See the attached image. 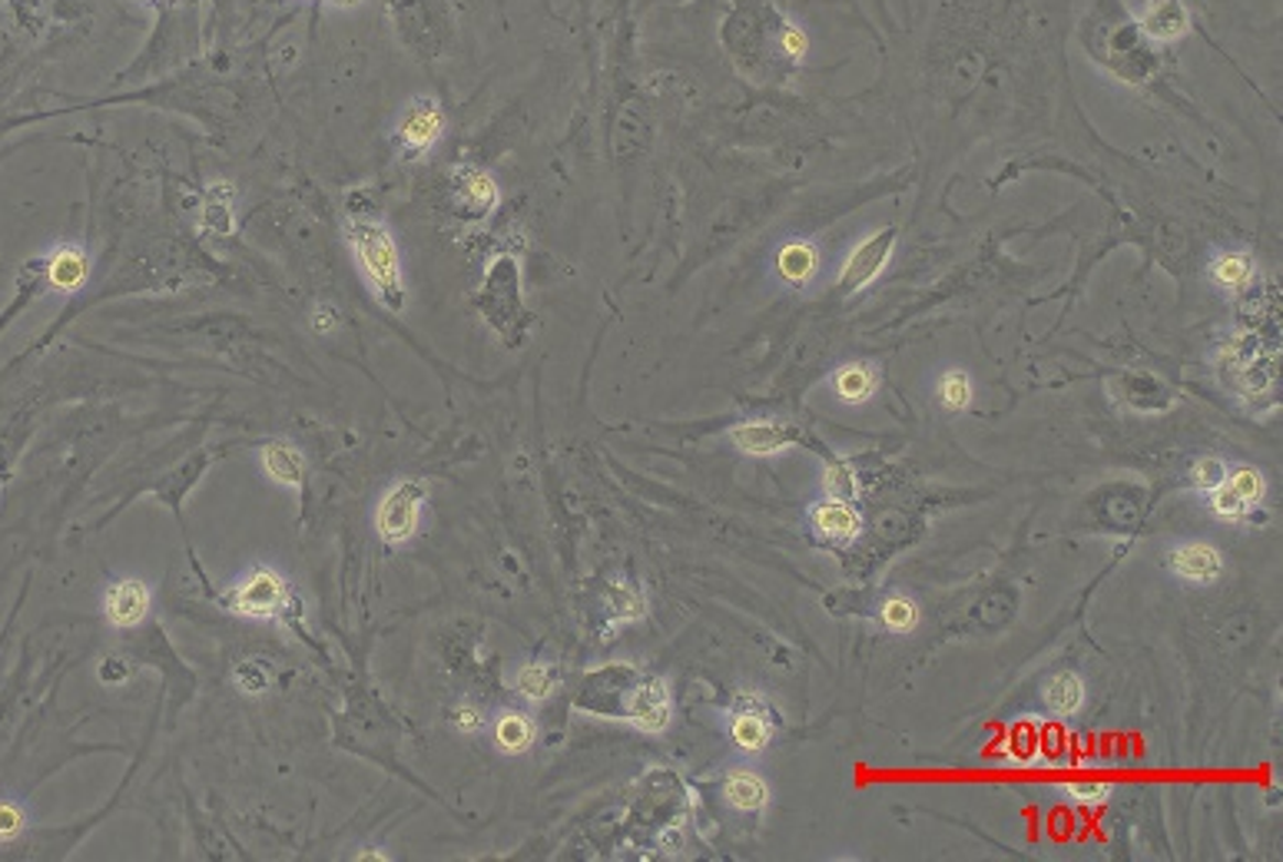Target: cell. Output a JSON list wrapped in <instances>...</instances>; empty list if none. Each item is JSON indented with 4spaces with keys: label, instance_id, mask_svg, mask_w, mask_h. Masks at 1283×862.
I'll return each mask as SVG.
<instances>
[{
    "label": "cell",
    "instance_id": "f546056e",
    "mask_svg": "<svg viewBox=\"0 0 1283 862\" xmlns=\"http://www.w3.org/2000/svg\"><path fill=\"white\" fill-rule=\"evenodd\" d=\"M1227 472H1230V465H1227V462H1220V459L1207 455V459H1197V465H1194L1190 478H1194V488H1197V492L1210 495V492H1217L1220 485H1227Z\"/></svg>",
    "mask_w": 1283,
    "mask_h": 862
},
{
    "label": "cell",
    "instance_id": "52a82bcc",
    "mask_svg": "<svg viewBox=\"0 0 1283 862\" xmlns=\"http://www.w3.org/2000/svg\"><path fill=\"white\" fill-rule=\"evenodd\" d=\"M893 249H896V229H883V233L863 239L860 246H855V249L849 252V259H845V266H842V272H839V285H842L845 292H860V289H866V285L886 269Z\"/></svg>",
    "mask_w": 1283,
    "mask_h": 862
},
{
    "label": "cell",
    "instance_id": "ba28073f",
    "mask_svg": "<svg viewBox=\"0 0 1283 862\" xmlns=\"http://www.w3.org/2000/svg\"><path fill=\"white\" fill-rule=\"evenodd\" d=\"M766 703L756 693H743L726 713V733L743 753H763L773 743V720H766Z\"/></svg>",
    "mask_w": 1283,
    "mask_h": 862
},
{
    "label": "cell",
    "instance_id": "d4e9b609",
    "mask_svg": "<svg viewBox=\"0 0 1283 862\" xmlns=\"http://www.w3.org/2000/svg\"><path fill=\"white\" fill-rule=\"evenodd\" d=\"M936 395H939V401H942L946 411H966V408L972 405V395H975L972 375H969L966 368H949V371H942L939 381H936Z\"/></svg>",
    "mask_w": 1283,
    "mask_h": 862
},
{
    "label": "cell",
    "instance_id": "7402d4cb",
    "mask_svg": "<svg viewBox=\"0 0 1283 862\" xmlns=\"http://www.w3.org/2000/svg\"><path fill=\"white\" fill-rule=\"evenodd\" d=\"M776 269H779V276H783L786 282L802 285V282H809L812 272H816V249H812L809 243H802V239L786 243V246L779 249V256H776Z\"/></svg>",
    "mask_w": 1283,
    "mask_h": 862
},
{
    "label": "cell",
    "instance_id": "2e32d148",
    "mask_svg": "<svg viewBox=\"0 0 1283 862\" xmlns=\"http://www.w3.org/2000/svg\"><path fill=\"white\" fill-rule=\"evenodd\" d=\"M832 388L842 401L849 405H863L876 395L880 388V371L873 362H849V365H839L835 375H832Z\"/></svg>",
    "mask_w": 1283,
    "mask_h": 862
},
{
    "label": "cell",
    "instance_id": "4fadbf2b",
    "mask_svg": "<svg viewBox=\"0 0 1283 862\" xmlns=\"http://www.w3.org/2000/svg\"><path fill=\"white\" fill-rule=\"evenodd\" d=\"M723 799L736 812H763L769 802V783L759 773L736 766L723 776Z\"/></svg>",
    "mask_w": 1283,
    "mask_h": 862
},
{
    "label": "cell",
    "instance_id": "7c38bea8",
    "mask_svg": "<svg viewBox=\"0 0 1283 862\" xmlns=\"http://www.w3.org/2000/svg\"><path fill=\"white\" fill-rule=\"evenodd\" d=\"M455 196H459V206L468 209L472 216H488L502 203V193H498L495 180L485 170L468 166V163L455 170Z\"/></svg>",
    "mask_w": 1283,
    "mask_h": 862
},
{
    "label": "cell",
    "instance_id": "74e56055",
    "mask_svg": "<svg viewBox=\"0 0 1283 862\" xmlns=\"http://www.w3.org/2000/svg\"><path fill=\"white\" fill-rule=\"evenodd\" d=\"M328 4H335V8H355V4H362V0H328Z\"/></svg>",
    "mask_w": 1283,
    "mask_h": 862
},
{
    "label": "cell",
    "instance_id": "5bb4252c",
    "mask_svg": "<svg viewBox=\"0 0 1283 862\" xmlns=\"http://www.w3.org/2000/svg\"><path fill=\"white\" fill-rule=\"evenodd\" d=\"M259 462H262V472L276 485L292 488V492L302 488V482H305V455L292 442H269V445H262Z\"/></svg>",
    "mask_w": 1283,
    "mask_h": 862
},
{
    "label": "cell",
    "instance_id": "d590c367",
    "mask_svg": "<svg viewBox=\"0 0 1283 862\" xmlns=\"http://www.w3.org/2000/svg\"><path fill=\"white\" fill-rule=\"evenodd\" d=\"M127 674H130V664L123 657H107L104 667H100V680L104 683H120V680H127Z\"/></svg>",
    "mask_w": 1283,
    "mask_h": 862
},
{
    "label": "cell",
    "instance_id": "d6986e66",
    "mask_svg": "<svg viewBox=\"0 0 1283 862\" xmlns=\"http://www.w3.org/2000/svg\"><path fill=\"white\" fill-rule=\"evenodd\" d=\"M90 276V262L77 246H61L47 262V279L57 292H77Z\"/></svg>",
    "mask_w": 1283,
    "mask_h": 862
},
{
    "label": "cell",
    "instance_id": "836d02e7",
    "mask_svg": "<svg viewBox=\"0 0 1283 862\" xmlns=\"http://www.w3.org/2000/svg\"><path fill=\"white\" fill-rule=\"evenodd\" d=\"M338 325H342V315H338L335 305L319 302V305L312 309V332H315V335H332Z\"/></svg>",
    "mask_w": 1283,
    "mask_h": 862
},
{
    "label": "cell",
    "instance_id": "8fae6325",
    "mask_svg": "<svg viewBox=\"0 0 1283 862\" xmlns=\"http://www.w3.org/2000/svg\"><path fill=\"white\" fill-rule=\"evenodd\" d=\"M809 525L819 538L832 541V545H852L855 538L863 535V515L852 502H839V498H826L819 505H812L809 511Z\"/></svg>",
    "mask_w": 1283,
    "mask_h": 862
},
{
    "label": "cell",
    "instance_id": "f1b7e54d",
    "mask_svg": "<svg viewBox=\"0 0 1283 862\" xmlns=\"http://www.w3.org/2000/svg\"><path fill=\"white\" fill-rule=\"evenodd\" d=\"M822 488L829 498L839 502H855V495H860V482H855V472L845 462H829L822 468Z\"/></svg>",
    "mask_w": 1283,
    "mask_h": 862
},
{
    "label": "cell",
    "instance_id": "9c48e42d",
    "mask_svg": "<svg viewBox=\"0 0 1283 862\" xmlns=\"http://www.w3.org/2000/svg\"><path fill=\"white\" fill-rule=\"evenodd\" d=\"M153 607V591L137 581V578H123V581H114L107 591H104V617L110 621V627L117 631H133L147 621Z\"/></svg>",
    "mask_w": 1283,
    "mask_h": 862
},
{
    "label": "cell",
    "instance_id": "8992f818",
    "mask_svg": "<svg viewBox=\"0 0 1283 862\" xmlns=\"http://www.w3.org/2000/svg\"><path fill=\"white\" fill-rule=\"evenodd\" d=\"M726 439L736 452L743 455H753V459H769V455H779L783 449L796 445L799 431L796 424L789 421H779V418H750V421H740L726 431Z\"/></svg>",
    "mask_w": 1283,
    "mask_h": 862
},
{
    "label": "cell",
    "instance_id": "ac0fdd59",
    "mask_svg": "<svg viewBox=\"0 0 1283 862\" xmlns=\"http://www.w3.org/2000/svg\"><path fill=\"white\" fill-rule=\"evenodd\" d=\"M1042 700L1055 716H1075L1085 707V680L1071 670H1061V674L1048 677Z\"/></svg>",
    "mask_w": 1283,
    "mask_h": 862
},
{
    "label": "cell",
    "instance_id": "30bf717a",
    "mask_svg": "<svg viewBox=\"0 0 1283 862\" xmlns=\"http://www.w3.org/2000/svg\"><path fill=\"white\" fill-rule=\"evenodd\" d=\"M1167 568L1187 584H1214L1223 574V554L1207 541H1180L1167 551Z\"/></svg>",
    "mask_w": 1283,
    "mask_h": 862
},
{
    "label": "cell",
    "instance_id": "1f68e13d",
    "mask_svg": "<svg viewBox=\"0 0 1283 862\" xmlns=\"http://www.w3.org/2000/svg\"><path fill=\"white\" fill-rule=\"evenodd\" d=\"M28 829L24 806L14 799H0V842H14Z\"/></svg>",
    "mask_w": 1283,
    "mask_h": 862
},
{
    "label": "cell",
    "instance_id": "277c9868",
    "mask_svg": "<svg viewBox=\"0 0 1283 862\" xmlns=\"http://www.w3.org/2000/svg\"><path fill=\"white\" fill-rule=\"evenodd\" d=\"M445 133V110L435 97H418L405 107L398 127H395V143L405 160H418L432 150Z\"/></svg>",
    "mask_w": 1283,
    "mask_h": 862
},
{
    "label": "cell",
    "instance_id": "ffe728a7",
    "mask_svg": "<svg viewBox=\"0 0 1283 862\" xmlns=\"http://www.w3.org/2000/svg\"><path fill=\"white\" fill-rule=\"evenodd\" d=\"M233 203H236V186L233 183H213L203 200V229L213 236H229L233 233Z\"/></svg>",
    "mask_w": 1283,
    "mask_h": 862
},
{
    "label": "cell",
    "instance_id": "cb8c5ba5",
    "mask_svg": "<svg viewBox=\"0 0 1283 862\" xmlns=\"http://www.w3.org/2000/svg\"><path fill=\"white\" fill-rule=\"evenodd\" d=\"M1210 276L1220 289L1240 292L1253 279V259L1247 252H1223L1210 262Z\"/></svg>",
    "mask_w": 1283,
    "mask_h": 862
},
{
    "label": "cell",
    "instance_id": "e0dca14e",
    "mask_svg": "<svg viewBox=\"0 0 1283 862\" xmlns=\"http://www.w3.org/2000/svg\"><path fill=\"white\" fill-rule=\"evenodd\" d=\"M492 736H495V746L508 756H518V753H528L535 746V736H538V726L528 713L521 710H505L498 713L495 726H492Z\"/></svg>",
    "mask_w": 1283,
    "mask_h": 862
},
{
    "label": "cell",
    "instance_id": "4dcf8cb0",
    "mask_svg": "<svg viewBox=\"0 0 1283 862\" xmlns=\"http://www.w3.org/2000/svg\"><path fill=\"white\" fill-rule=\"evenodd\" d=\"M1207 502H1210V511H1214L1220 521H1227V525H1240V521L1250 515V508H1247L1227 485H1220L1217 492H1210Z\"/></svg>",
    "mask_w": 1283,
    "mask_h": 862
},
{
    "label": "cell",
    "instance_id": "6da1fadb",
    "mask_svg": "<svg viewBox=\"0 0 1283 862\" xmlns=\"http://www.w3.org/2000/svg\"><path fill=\"white\" fill-rule=\"evenodd\" d=\"M345 236H348L352 256H355L365 282L371 285V292L385 302V309L405 312L401 256H398V246H395L391 233L385 229V223L368 219V216H352L345 226Z\"/></svg>",
    "mask_w": 1283,
    "mask_h": 862
},
{
    "label": "cell",
    "instance_id": "484cf974",
    "mask_svg": "<svg viewBox=\"0 0 1283 862\" xmlns=\"http://www.w3.org/2000/svg\"><path fill=\"white\" fill-rule=\"evenodd\" d=\"M880 621H883V627H886L890 634H909V631L919 627V607H916V601L896 594V597L883 601Z\"/></svg>",
    "mask_w": 1283,
    "mask_h": 862
},
{
    "label": "cell",
    "instance_id": "5b68a950",
    "mask_svg": "<svg viewBox=\"0 0 1283 862\" xmlns=\"http://www.w3.org/2000/svg\"><path fill=\"white\" fill-rule=\"evenodd\" d=\"M627 723H634L640 733H664L670 723H673V693H670V683L664 677H647L640 680L630 697H627V707H624V716Z\"/></svg>",
    "mask_w": 1283,
    "mask_h": 862
},
{
    "label": "cell",
    "instance_id": "603a6c76",
    "mask_svg": "<svg viewBox=\"0 0 1283 862\" xmlns=\"http://www.w3.org/2000/svg\"><path fill=\"white\" fill-rule=\"evenodd\" d=\"M647 611V601L640 594V588L627 584V581H614L611 591H607V614H611V627H621V624H630V621H640Z\"/></svg>",
    "mask_w": 1283,
    "mask_h": 862
},
{
    "label": "cell",
    "instance_id": "9a60e30c",
    "mask_svg": "<svg viewBox=\"0 0 1283 862\" xmlns=\"http://www.w3.org/2000/svg\"><path fill=\"white\" fill-rule=\"evenodd\" d=\"M1141 24H1144V34L1154 41H1177L1187 34L1190 18L1180 0H1151L1141 14Z\"/></svg>",
    "mask_w": 1283,
    "mask_h": 862
},
{
    "label": "cell",
    "instance_id": "3957f363",
    "mask_svg": "<svg viewBox=\"0 0 1283 862\" xmlns=\"http://www.w3.org/2000/svg\"><path fill=\"white\" fill-rule=\"evenodd\" d=\"M226 604L233 614H242L249 621H272V617H282L295 604V594L279 571L259 564L246 574L242 584H236L229 591Z\"/></svg>",
    "mask_w": 1283,
    "mask_h": 862
},
{
    "label": "cell",
    "instance_id": "e575fe53",
    "mask_svg": "<svg viewBox=\"0 0 1283 862\" xmlns=\"http://www.w3.org/2000/svg\"><path fill=\"white\" fill-rule=\"evenodd\" d=\"M455 726L462 730V733H478L482 726H485V716H482V710L475 707V703H459V710H455Z\"/></svg>",
    "mask_w": 1283,
    "mask_h": 862
},
{
    "label": "cell",
    "instance_id": "44dd1931",
    "mask_svg": "<svg viewBox=\"0 0 1283 862\" xmlns=\"http://www.w3.org/2000/svg\"><path fill=\"white\" fill-rule=\"evenodd\" d=\"M558 683H561V677H558L554 664H548V660H531V664L518 667V674H515V687L528 703H545L558 690Z\"/></svg>",
    "mask_w": 1283,
    "mask_h": 862
},
{
    "label": "cell",
    "instance_id": "4316f807",
    "mask_svg": "<svg viewBox=\"0 0 1283 862\" xmlns=\"http://www.w3.org/2000/svg\"><path fill=\"white\" fill-rule=\"evenodd\" d=\"M1227 488L1253 511L1260 502H1263V495H1266V482H1263V475L1257 472V468H1247V465H1237V468H1230L1227 472Z\"/></svg>",
    "mask_w": 1283,
    "mask_h": 862
},
{
    "label": "cell",
    "instance_id": "83f0119b",
    "mask_svg": "<svg viewBox=\"0 0 1283 862\" xmlns=\"http://www.w3.org/2000/svg\"><path fill=\"white\" fill-rule=\"evenodd\" d=\"M272 667L262 660V657H252V660H242L236 670H233V683L242 690V693H249V697H259V693H266L269 687H272Z\"/></svg>",
    "mask_w": 1283,
    "mask_h": 862
},
{
    "label": "cell",
    "instance_id": "8d00e7d4",
    "mask_svg": "<svg viewBox=\"0 0 1283 862\" xmlns=\"http://www.w3.org/2000/svg\"><path fill=\"white\" fill-rule=\"evenodd\" d=\"M783 51L789 54V57H806V51H809V41H806V34L799 31V28H789L786 34H783Z\"/></svg>",
    "mask_w": 1283,
    "mask_h": 862
},
{
    "label": "cell",
    "instance_id": "7a4b0ae2",
    "mask_svg": "<svg viewBox=\"0 0 1283 862\" xmlns=\"http://www.w3.org/2000/svg\"><path fill=\"white\" fill-rule=\"evenodd\" d=\"M424 498H428V488L418 478H401V482L388 485L381 502H378V511H375L378 538L391 548L411 541L418 525H421Z\"/></svg>",
    "mask_w": 1283,
    "mask_h": 862
},
{
    "label": "cell",
    "instance_id": "d6a6232c",
    "mask_svg": "<svg viewBox=\"0 0 1283 862\" xmlns=\"http://www.w3.org/2000/svg\"><path fill=\"white\" fill-rule=\"evenodd\" d=\"M1065 793H1068L1075 802H1088V806H1095V802H1104V799L1114 793V786H1111V783H1068V786H1065Z\"/></svg>",
    "mask_w": 1283,
    "mask_h": 862
}]
</instances>
